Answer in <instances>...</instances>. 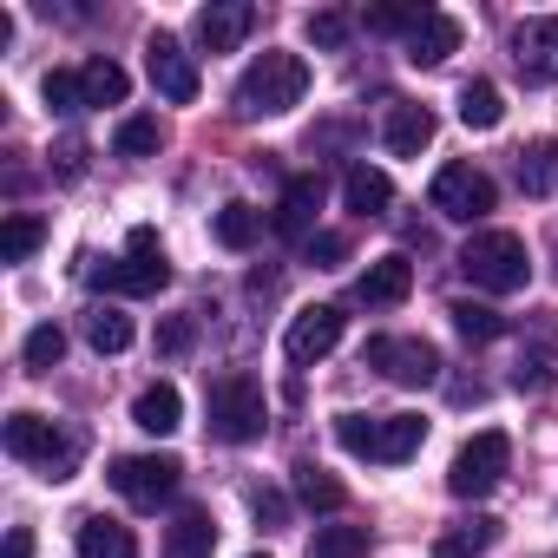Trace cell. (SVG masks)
I'll return each mask as SVG.
<instances>
[{
  "instance_id": "obj_12",
  "label": "cell",
  "mask_w": 558,
  "mask_h": 558,
  "mask_svg": "<svg viewBox=\"0 0 558 558\" xmlns=\"http://www.w3.org/2000/svg\"><path fill=\"white\" fill-rule=\"evenodd\" d=\"M512 66L532 86H551L558 80V14H538V21H519L512 27Z\"/></svg>"
},
{
  "instance_id": "obj_19",
  "label": "cell",
  "mask_w": 558,
  "mask_h": 558,
  "mask_svg": "<svg viewBox=\"0 0 558 558\" xmlns=\"http://www.w3.org/2000/svg\"><path fill=\"white\" fill-rule=\"evenodd\" d=\"M210 551H217V519L204 506H184L165 525V558H210Z\"/></svg>"
},
{
  "instance_id": "obj_10",
  "label": "cell",
  "mask_w": 558,
  "mask_h": 558,
  "mask_svg": "<svg viewBox=\"0 0 558 558\" xmlns=\"http://www.w3.org/2000/svg\"><path fill=\"white\" fill-rule=\"evenodd\" d=\"M368 362H375L395 388H434V381H440V349L421 342V336H375V342H368Z\"/></svg>"
},
{
  "instance_id": "obj_40",
  "label": "cell",
  "mask_w": 558,
  "mask_h": 558,
  "mask_svg": "<svg viewBox=\"0 0 558 558\" xmlns=\"http://www.w3.org/2000/svg\"><path fill=\"white\" fill-rule=\"evenodd\" d=\"M250 506H256V519H263V525H283V519H290L283 493H269V486H256V493H250Z\"/></svg>"
},
{
  "instance_id": "obj_8",
  "label": "cell",
  "mask_w": 558,
  "mask_h": 558,
  "mask_svg": "<svg viewBox=\"0 0 558 558\" xmlns=\"http://www.w3.org/2000/svg\"><path fill=\"white\" fill-rule=\"evenodd\" d=\"M178 480H184V466L171 453H125V460H112V493L145 506V512H158L178 493Z\"/></svg>"
},
{
  "instance_id": "obj_38",
  "label": "cell",
  "mask_w": 558,
  "mask_h": 558,
  "mask_svg": "<svg viewBox=\"0 0 558 558\" xmlns=\"http://www.w3.org/2000/svg\"><path fill=\"white\" fill-rule=\"evenodd\" d=\"M310 40H316L323 53H336V47L349 40V14H310Z\"/></svg>"
},
{
  "instance_id": "obj_14",
  "label": "cell",
  "mask_w": 558,
  "mask_h": 558,
  "mask_svg": "<svg viewBox=\"0 0 558 558\" xmlns=\"http://www.w3.org/2000/svg\"><path fill=\"white\" fill-rule=\"evenodd\" d=\"M250 27H256V8H250V0H210V8L197 14V40H204V53H230V47H243Z\"/></svg>"
},
{
  "instance_id": "obj_9",
  "label": "cell",
  "mask_w": 558,
  "mask_h": 558,
  "mask_svg": "<svg viewBox=\"0 0 558 558\" xmlns=\"http://www.w3.org/2000/svg\"><path fill=\"white\" fill-rule=\"evenodd\" d=\"M427 197H434V210L453 217V223H480V217L499 204V191H493V178H486L480 165H440Z\"/></svg>"
},
{
  "instance_id": "obj_30",
  "label": "cell",
  "mask_w": 558,
  "mask_h": 558,
  "mask_svg": "<svg viewBox=\"0 0 558 558\" xmlns=\"http://www.w3.org/2000/svg\"><path fill=\"white\" fill-rule=\"evenodd\" d=\"M165 145V125L151 119V112H132V119H119V132H112V151L119 158H151Z\"/></svg>"
},
{
  "instance_id": "obj_37",
  "label": "cell",
  "mask_w": 558,
  "mask_h": 558,
  "mask_svg": "<svg viewBox=\"0 0 558 558\" xmlns=\"http://www.w3.org/2000/svg\"><path fill=\"white\" fill-rule=\"evenodd\" d=\"M303 256H310L316 269H336V263L349 256V236H342V230H316V236L303 243Z\"/></svg>"
},
{
  "instance_id": "obj_17",
  "label": "cell",
  "mask_w": 558,
  "mask_h": 558,
  "mask_svg": "<svg viewBox=\"0 0 558 558\" xmlns=\"http://www.w3.org/2000/svg\"><path fill=\"white\" fill-rule=\"evenodd\" d=\"M381 145H388L395 158H421V151L434 145V112H427V106L395 99V106H388V119H381Z\"/></svg>"
},
{
  "instance_id": "obj_27",
  "label": "cell",
  "mask_w": 558,
  "mask_h": 558,
  "mask_svg": "<svg viewBox=\"0 0 558 558\" xmlns=\"http://www.w3.org/2000/svg\"><path fill=\"white\" fill-rule=\"evenodd\" d=\"M86 342H93L99 355H125V349H132V316H125V310H112V303L86 310Z\"/></svg>"
},
{
  "instance_id": "obj_26",
  "label": "cell",
  "mask_w": 558,
  "mask_h": 558,
  "mask_svg": "<svg viewBox=\"0 0 558 558\" xmlns=\"http://www.w3.org/2000/svg\"><path fill=\"white\" fill-rule=\"evenodd\" d=\"M499 119H506V93H499L493 80H466V86H460V125L493 132Z\"/></svg>"
},
{
  "instance_id": "obj_23",
  "label": "cell",
  "mask_w": 558,
  "mask_h": 558,
  "mask_svg": "<svg viewBox=\"0 0 558 558\" xmlns=\"http://www.w3.org/2000/svg\"><path fill=\"white\" fill-rule=\"evenodd\" d=\"M342 204H349V210H362V217H381V210L395 204V178H388V171H375V165H355V171L342 178Z\"/></svg>"
},
{
  "instance_id": "obj_15",
  "label": "cell",
  "mask_w": 558,
  "mask_h": 558,
  "mask_svg": "<svg viewBox=\"0 0 558 558\" xmlns=\"http://www.w3.org/2000/svg\"><path fill=\"white\" fill-rule=\"evenodd\" d=\"M316 210H323V178L316 171H303V178H290L283 184V204H276V236H316Z\"/></svg>"
},
{
  "instance_id": "obj_16",
  "label": "cell",
  "mask_w": 558,
  "mask_h": 558,
  "mask_svg": "<svg viewBox=\"0 0 558 558\" xmlns=\"http://www.w3.org/2000/svg\"><path fill=\"white\" fill-rule=\"evenodd\" d=\"M408 290H414V263L408 256H375L362 269V283H355V296L368 310H395V303H408Z\"/></svg>"
},
{
  "instance_id": "obj_4",
  "label": "cell",
  "mask_w": 558,
  "mask_h": 558,
  "mask_svg": "<svg viewBox=\"0 0 558 558\" xmlns=\"http://www.w3.org/2000/svg\"><path fill=\"white\" fill-rule=\"evenodd\" d=\"M204 414H210V434H217V440H230V447H250V440L263 434V421H269L263 381H256V375H243V368L217 375V381L204 388Z\"/></svg>"
},
{
  "instance_id": "obj_13",
  "label": "cell",
  "mask_w": 558,
  "mask_h": 558,
  "mask_svg": "<svg viewBox=\"0 0 558 558\" xmlns=\"http://www.w3.org/2000/svg\"><path fill=\"white\" fill-rule=\"evenodd\" d=\"M336 342H342V310H336V303H316V310H303V316L290 323L283 355H290L296 368H310V362H323Z\"/></svg>"
},
{
  "instance_id": "obj_11",
  "label": "cell",
  "mask_w": 558,
  "mask_h": 558,
  "mask_svg": "<svg viewBox=\"0 0 558 558\" xmlns=\"http://www.w3.org/2000/svg\"><path fill=\"white\" fill-rule=\"evenodd\" d=\"M145 73H151L158 99H171V106H191V99H197V60H191L171 34H151V40H145Z\"/></svg>"
},
{
  "instance_id": "obj_25",
  "label": "cell",
  "mask_w": 558,
  "mask_h": 558,
  "mask_svg": "<svg viewBox=\"0 0 558 558\" xmlns=\"http://www.w3.org/2000/svg\"><path fill=\"white\" fill-rule=\"evenodd\" d=\"M499 545V519H460L453 532H440L434 538V558H480V551H493Z\"/></svg>"
},
{
  "instance_id": "obj_31",
  "label": "cell",
  "mask_w": 558,
  "mask_h": 558,
  "mask_svg": "<svg viewBox=\"0 0 558 558\" xmlns=\"http://www.w3.org/2000/svg\"><path fill=\"white\" fill-rule=\"evenodd\" d=\"M256 230H263V217H256L250 204H223V210L210 217V236H217L223 250H250V243H256Z\"/></svg>"
},
{
  "instance_id": "obj_32",
  "label": "cell",
  "mask_w": 558,
  "mask_h": 558,
  "mask_svg": "<svg viewBox=\"0 0 558 558\" xmlns=\"http://www.w3.org/2000/svg\"><path fill=\"white\" fill-rule=\"evenodd\" d=\"M310 558H368V525H316Z\"/></svg>"
},
{
  "instance_id": "obj_2",
  "label": "cell",
  "mask_w": 558,
  "mask_h": 558,
  "mask_svg": "<svg viewBox=\"0 0 558 558\" xmlns=\"http://www.w3.org/2000/svg\"><path fill=\"white\" fill-rule=\"evenodd\" d=\"M460 276L486 296H519L532 283V250L519 230H473L460 250Z\"/></svg>"
},
{
  "instance_id": "obj_20",
  "label": "cell",
  "mask_w": 558,
  "mask_h": 558,
  "mask_svg": "<svg viewBox=\"0 0 558 558\" xmlns=\"http://www.w3.org/2000/svg\"><path fill=\"white\" fill-rule=\"evenodd\" d=\"M132 421H138L145 434H158V440H165V434H178V427H184V395H178L171 381H151V388L132 401Z\"/></svg>"
},
{
  "instance_id": "obj_35",
  "label": "cell",
  "mask_w": 558,
  "mask_h": 558,
  "mask_svg": "<svg viewBox=\"0 0 558 558\" xmlns=\"http://www.w3.org/2000/svg\"><path fill=\"white\" fill-rule=\"evenodd\" d=\"M421 14H427V8H368L362 27H368V34H401V40H408V34L421 27Z\"/></svg>"
},
{
  "instance_id": "obj_6",
  "label": "cell",
  "mask_w": 558,
  "mask_h": 558,
  "mask_svg": "<svg viewBox=\"0 0 558 558\" xmlns=\"http://www.w3.org/2000/svg\"><path fill=\"white\" fill-rule=\"evenodd\" d=\"M0 440H8V453H14V460L47 466V480H73V466H80V434H66V427L40 421V414H27V408H21V414H8Z\"/></svg>"
},
{
  "instance_id": "obj_33",
  "label": "cell",
  "mask_w": 558,
  "mask_h": 558,
  "mask_svg": "<svg viewBox=\"0 0 558 558\" xmlns=\"http://www.w3.org/2000/svg\"><path fill=\"white\" fill-rule=\"evenodd\" d=\"M40 99H47V112L73 119V112H86V80H80V73H66V66H53V73L40 80Z\"/></svg>"
},
{
  "instance_id": "obj_18",
  "label": "cell",
  "mask_w": 558,
  "mask_h": 558,
  "mask_svg": "<svg viewBox=\"0 0 558 558\" xmlns=\"http://www.w3.org/2000/svg\"><path fill=\"white\" fill-rule=\"evenodd\" d=\"M447 53H460V21L453 14H421V27L408 34V66H440Z\"/></svg>"
},
{
  "instance_id": "obj_7",
  "label": "cell",
  "mask_w": 558,
  "mask_h": 558,
  "mask_svg": "<svg viewBox=\"0 0 558 558\" xmlns=\"http://www.w3.org/2000/svg\"><path fill=\"white\" fill-rule=\"evenodd\" d=\"M506 466H512V440H506L499 427H486V434H473V440L453 453L447 493H453V499H486V493L506 480Z\"/></svg>"
},
{
  "instance_id": "obj_1",
  "label": "cell",
  "mask_w": 558,
  "mask_h": 558,
  "mask_svg": "<svg viewBox=\"0 0 558 558\" xmlns=\"http://www.w3.org/2000/svg\"><path fill=\"white\" fill-rule=\"evenodd\" d=\"M303 93H310V66L296 53H276L269 47L236 80V119H283V112L303 106Z\"/></svg>"
},
{
  "instance_id": "obj_21",
  "label": "cell",
  "mask_w": 558,
  "mask_h": 558,
  "mask_svg": "<svg viewBox=\"0 0 558 558\" xmlns=\"http://www.w3.org/2000/svg\"><path fill=\"white\" fill-rule=\"evenodd\" d=\"M290 486H296V499H303L310 512H342V506H349V486H342L329 466H316V460H296V466H290Z\"/></svg>"
},
{
  "instance_id": "obj_41",
  "label": "cell",
  "mask_w": 558,
  "mask_h": 558,
  "mask_svg": "<svg viewBox=\"0 0 558 558\" xmlns=\"http://www.w3.org/2000/svg\"><path fill=\"white\" fill-rule=\"evenodd\" d=\"M8 558H34V532H27V525L8 532Z\"/></svg>"
},
{
  "instance_id": "obj_28",
  "label": "cell",
  "mask_w": 558,
  "mask_h": 558,
  "mask_svg": "<svg viewBox=\"0 0 558 558\" xmlns=\"http://www.w3.org/2000/svg\"><path fill=\"white\" fill-rule=\"evenodd\" d=\"M40 243H47V223L27 217V210H14L8 223H0V263H27Z\"/></svg>"
},
{
  "instance_id": "obj_39",
  "label": "cell",
  "mask_w": 558,
  "mask_h": 558,
  "mask_svg": "<svg viewBox=\"0 0 558 558\" xmlns=\"http://www.w3.org/2000/svg\"><path fill=\"white\" fill-rule=\"evenodd\" d=\"M191 342H197V329L184 323V316H171V323H158V355H191Z\"/></svg>"
},
{
  "instance_id": "obj_24",
  "label": "cell",
  "mask_w": 558,
  "mask_h": 558,
  "mask_svg": "<svg viewBox=\"0 0 558 558\" xmlns=\"http://www.w3.org/2000/svg\"><path fill=\"white\" fill-rule=\"evenodd\" d=\"M519 191L525 197H551L558 191V138H532L519 151Z\"/></svg>"
},
{
  "instance_id": "obj_22",
  "label": "cell",
  "mask_w": 558,
  "mask_h": 558,
  "mask_svg": "<svg viewBox=\"0 0 558 558\" xmlns=\"http://www.w3.org/2000/svg\"><path fill=\"white\" fill-rule=\"evenodd\" d=\"M80 558H138V538H132V525L93 512V519H80Z\"/></svg>"
},
{
  "instance_id": "obj_36",
  "label": "cell",
  "mask_w": 558,
  "mask_h": 558,
  "mask_svg": "<svg viewBox=\"0 0 558 558\" xmlns=\"http://www.w3.org/2000/svg\"><path fill=\"white\" fill-rule=\"evenodd\" d=\"M21 355H27V368H53V362L66 355V336H60L53 323H40V329H34V336L21 342Z\"/></svg>"
},
{
  "instance_id": "obj_5",
  "label": "cell",
  "mask_w": 558,
  "mask_h": 558,
  "mask_svg": "<svg viewBox=\"0 0 558 558\" xmlns=\"http://www.w3.org/2000/svg\"><path fill=\"white\" fill-rule=\"evenodd\" d=\"M86 276H93V290H112V296H158V290L171 283V263H165L158 230L138 223V230L125 236V256H119V263H93Z\"/></svg>"
},
{
  "instance_id": "obj_42",
  "label": "cell",
  "mask_w": 558,
  "mask_h": 558,
  "mask_svg": "<svg viewBox=\"0 0 558 558\" xmlns=\"http://www.w3.org/2000/svg\"><path fill=\"white\" fill-rule=\"evenodd\" d=\"M250 558H263V551H250Z\"/></svg>"
},
{
  "instance_id": "obj_29",
  "label": "cell",
  "mask_w": 558,
  "mask_h": 558,
  "mask_svg": "<svg viewBox=\"0 0 558 558\" xmlns=\"http://www.w3.org/2000/svg\"><path fill=\"white\" fill-rule=\"evenodd\" d=\"M80 80H86V106H125V93H132L119 60H93V66H80Z\"/></svg>"
},
{
  "instance_id": "obj_3",
  "label": "cell",
  "mask_w": 558,
  "mask_h": 558,
  "mask_svg": "<svg viewBox=\"0 0 558 558\" xmlns=\"http://www.w3.org/2000/svg\"><path fill=\"white\" fill-rule=\"evenodd\" d=\"M336 440H342V453H355V460L401 466V460L421 453L427 421H421V414H336Z\"/></svg>"
},
{
  "instance_id": "obj_34",
  "label": "cell",
  "mask_w": 558,
  "mask_h": 558,
  "mask_svg": "<svg viewBox=\"0 0 558 558\" xmlns=\"http://www.w3.org/2000/svg\"><path fill=\"white\" fill-rule=\"evenodd\" d=\"M447 316H453V329H460L466 342H493V336H506V316H499V310H486V303H473V296H460Z\"/></svg>"
}]
</instances>
